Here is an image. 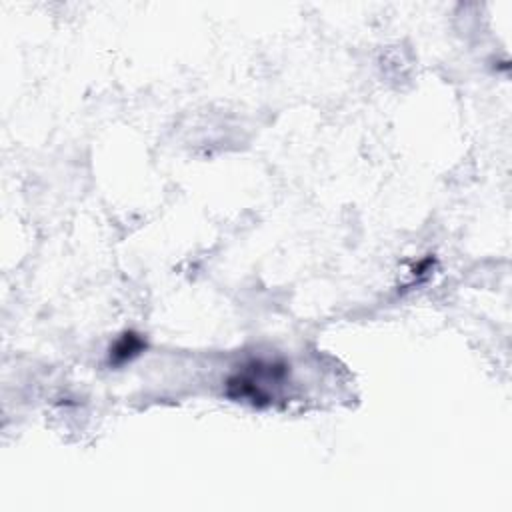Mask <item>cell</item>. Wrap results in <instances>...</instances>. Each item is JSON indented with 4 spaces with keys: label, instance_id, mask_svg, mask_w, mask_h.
Here are the masks:
<instances>
[{
    "label": "cell",
    "instance_id": "6da1fadb",
    "mask_svg": "<svg viewBox=\"0 0 512 512\" xmlns=\"http://www.w3.org/2000/svg\"><path fill=\"white\" fill-rule=\"evenodd\" d=\"M286 374L288 368L282 362L252 360L242 372L232 374L226 380V394L234 400H248L254 406H266L272 402L270 386L282 382Z\"/></svg>",
    "mask_w": 512,
    "mask_h": 512
},
{
    "label": "cell",
    "instance_id": "7a4b0ae2",
    "mask_svg": "<svg viewBox=\"0 0 512 512\" xmlns=\"http://www.w3.org/2000/svg\"><path fill=\"white\" fill-rule=\"evenodd\" d=\"M144 348H146L144 338L138 332L128 330L122 336H118L116 342L110 346V364L114 366L126 364L132 358H136Z\"/></svg>",
    "mask_w": 512,
    "mask_h": 512
}]
</instances>
